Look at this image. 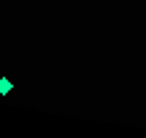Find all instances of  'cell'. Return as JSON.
Here are the masks:
<instances>
[{"mask_svg":"<svg viewBox=\"0 0 146 138\" xmlns=\"http://www.w3.org/2000/svg\"><path fill=\"white\" fill-rule=\"evenodd\" d=\"M11 90H13V82L8 77H0V96H8Z\"/></svg>","mask_w":146,"mask_h":138,"instance_id":"1","label":"cell"}]
</instances>
